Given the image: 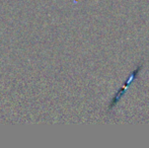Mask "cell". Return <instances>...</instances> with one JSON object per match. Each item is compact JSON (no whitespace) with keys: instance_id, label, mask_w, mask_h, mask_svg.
Returning a JSON list of instances; mask_svg holds the SVG:
<instances>
[{"instance_id":"6da1fadb","label":"cell","mask_w":149,"mask_h":148,"mask_svg":"<svg viewBox=\"0 0 149 148\" xmlns=\"http://www.w3.org/2000/svg\"><path fill=\"white\" fill-rule=\"evenodd\" d=\"M139 70H140V66H138L137 69L134 70V71L132 72L131 75H130V77L128 78V80H126V82H125V84H124V86L122 87L121 89H120V91L116 94V97H114V101H112V104L110 105V109H111V108L114 107V106L116 105V104L120 101V99H121V97H123L124 93H125V92H126V90L128 89V87H129L130 85H131V82L133 81V79L137 77V74H138V72H139Z\"/></svg>"}]
</instances>
